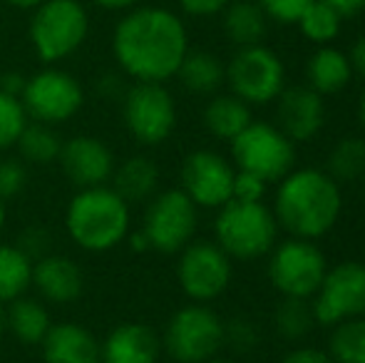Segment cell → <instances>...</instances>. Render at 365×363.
Returning <instances> with one entry per match:
<instances>
[{
  "mask_svg": "<svg viewBox=\"0 0 365 363\" xmlns=\"http://www.w3.org/2000/svg\"><path fill=\"white\" fill-rule=\"evenodd\" d=\"M279 363H333L331 356L318 349H293Z\"/></svg>",
  "mask_w": 365,
  "mask_h": 363,
  "instance_id": "obj_40",
  "label": "cell"
},
{
  "mask_svg": "<svg viewBox=\"0 0 365 363\" xmlns=\"http://www.w3.org/2000/svg\"><path fill=\"white\" fill-rule=\"evenodd\" d=\"M341 20L343 18L331 5H326L323 0H313L306 8V13L298 18V28H301V33L306 35L311 43L328 45L341 33Z\"/></svg>",
  "mask_w": 365,
  "mask_h": 363,
  "instance_id": "obj_32",
  "label": "cell"
},
{
  "mask_svg": "<svg viewBox=\"0 0 365 363\" xmlns=\"http://www.w3.org/2000/svg\"><path fill=\"white\" fill-rule=\"evenodd\" d=\"M122 120L140 145H162L177 127V102L164 83H135L122 95Z\"/></svg>",
  "mask_w": 365,
  "mask_h": 363,
  "instance_id": "obj_7",
  "label": "cell"
},
{
  "mask_svg": "<svg viewBox=\"0 0 365 363\" xmlns=\"http://www.w3.org/2000/svg\"><path fill=\"white\" fill-rule=\"evenodd\" d=\"M5 326L20 344L40 346L53 321H50L48 309L38 299H28L23 294L10 304H5Z\"/></svg>",
  "mask_w": 365,
  "mask_h": 363,
  "instance_id": "obj_23",
  "label": "cell"
},
{
  "mask_svg": "<svg viewBox=\"0 0 365 363\" xmlns=\"http://www.w3.org/2000/svg\"><path fill=\"white\" fill-rule=\"evenodd\" d=\"M326 5H331L341 18H353L361 10H365V0H323Z\"/></svg>",
  "mask_w": 365,
  "mask_h": 363,
  "instance_id": "obj_42",
  "label": "cell"
},
{
  "mask_svg": "<svg viewBox=\"0 0 365 363\" xmlns=\"http://www.w3.org/2000/svg\"><path fill=\"white\" fill-rule=\"evenodd\" d=\"M254 122L251 117L249 102H244L241 97L231 95H217L207 107H204V127L212 132L219 140H234L239 137L246 127Z\"/></svg>",
  "mask_w": 365,
  "mask_h": 363,
  "instance_id": "obj_24",
  "label": "cell"
},
{
  "mask_svg": "<svg viewBox=\"0 0 365 363\" xmlns=\"http://www.w3.org/2000/svg\"><path fill=\"white\" fill-rule=\"evenodd\" d=\"M33 259L15 244L0 242V304H10L30 289Z\"/></svg>",
  "mask_w": 365,
  "mask_h": 363,
  "instance_id": "obj_27",
  "label": "cell"
},
{
  "mask_svg": "<svg viewBox=\"0 0 365 363\" xmlns=\"http://www.w3.org/2000/svg\"><path fill=\"white\" fill-rule=\"evenodd\" d=\"M20 102L25 115L43 125H63L73 120L85 105V90L80 80L60 68H43L25 80Z\"/></svg>",
  "mask_w": 365,
  "mask_h": 363,
  "instance_id": "obj_8",
  "label": "cell"
},
{
  "mask_svg": "<svg viewBox=\"0 0 365 363\" xmlns=\"http://www.w3.org/2000/svg\"><path fill=\"white\" fill-rule=\"evenodd\" d=\"M217 244L234 259H259L271 252L276 239V217L264 202L229 199L219 207L214 222Z\"/></svg>",
  "mask_w": 365,
  "mask_h": 363,
  "instance_id": "obj_5",
  "label": "cell"
},
{
  "mask_svg": "<svg viewBox=\"0 0 365 363\" xmlns=\"http://www.w3.org/2000/svg\"><path fill=\"white\" fill-rule=\"evenodd\" d=\"M328 175L336 182H353L365 175V140L363 137H343L328 152Z\"/></svg>",
  "mask_w": 365,
  "mask_h": 363,
  "instance_id": "obj_30",
  "label": "cell"
},
{
  "mask_svg": "<svg viewBox=\"0 0 365 363\" xmlns=\"http://www.w3.org/2000/svg\"><path fill=\"white\" fill-rule=\"evenodd\" d=\"M226 83L231 92L249 105H266L284 90L286 70L281 58L264 45H246L226 65Z\"/></svg>",
  "mask_w": 365,
  "mask_h": 363,
  "instance_id": "obj_11",
  "label": "cell"
},
{
  "mask_svg": "<svg viewBox=\"0 0 365 363\" xmlns=\"http://www.w3.org/2000/svg\"><path fill=\"white\" fill-rule=\"evenodd\" d=\"M102 363H159L162 339L152 326L140 321L117 324L105 341H100Z\"/></svg>",
  "mask_w": 365,
  "mask_h": 363,
  "instance_id": "obj_19",
  "label": "cell"
},
{
  "mask_svg": "<svg viewBox=\"0 0 365 363\" xmlns=\"http://www.w3.org/2000/svg\"><path fill=\"white\" fill-rule=\"evenodd\" d=\"M189 53L182 18L159 5L127 10L112 33V55L135 83H167Z\"/></svg>",
  "mask_w": 365,
  "mask_h": 363,
  "instance_id": "obj_1",
  "label": "cell"
},
{
  "mask_svg": "<svg viewBox=\"0 0 365 363\" xmlns=\"http://www.w3.org/2000/svg\"><path fill=\"white\" fill-rule=\"evenodd\" d=\"M125 242L130 244L132 252H137V254H140V252H149V249H152V247H149V239L145 237V232H142V229H135V232L130 229V234H127Z\"/></svg>",
  "mask_w": 365,
  "mask_h": 363,
  "instance_id": "obj_44",
  "label": "cell"
},
{
  "mask_svg": "<svg viewBox=\"0 0 365 363\" xmlns=\"http://www.w3.org/2000/svg\"><path fill=\"white\" fill-rule=\"evenodd\" d=\"M25 75L18 73V70H8V73L0 75V92L5 95H13V97H20L23 95V88H25Z\"/></svg>",
  "mask_w": 365,
  "mask_h": 363,
  "instance_id": "obj_41",
  "label": "cell"
},
{
  "mask_svg": "<svg viewBox=\"0 0 365 363\" xmlns=\"http://www.w3.org/2000/svg\"><path fill=\"white\" fill-rule=\"evenodd\" d=\"M15 147H18L23 162H30V165H50V162H58L60 150H63V140L53 130V125L28 120V125L23 127Z\"/></svg>",
  "mask_w": 365,
  "mask_h": 363,
  "instance_id": "obj_28",
  "label": "cell"
},
{
  "mask_svg": "<svg viewBox=\"0 0 365 363\" xmlns=\"http://www.w3.org/2000/svg\"><path fill=\"white\" fill-rule=\"evenodd\" d=\"M45 363H102L100 339L75 321L53 324L40 341Z\"/></svg>",
  "mask_w": 365,
  "mask_h": 363,
  "instance_id": "obj_20",
  "label": "cell"
},
{
  "mask_svg": "<svg viewBox=\"0 0 365 363\" xmlns=\"http://www.w3.org/2000/svg\"><path fill=\"white\" fill-rule=\"evenodd\" d=\"M3 3H8L10 8H18V10H35L38 5H43L45 0H3Z\"/></svg>",
  "mask_w": 365,
  "mask_h": 363,
  "instance_id": "obj_47",
  "label": "cell"
},
{
  "mask_svg": "<svg viewBox=\"0 0 365 363\" xmlns=\"http://www.w3.org/2000/svg\"><path fill=\"white\" fill-rule=\"evenodd\" d=\"M328 356L333 363H365V319H348L333 326L328 339Z\"/></svg>",
  "mask_w": 365,
  "mask_h": 363,
  "instance_id": "obj_29",
  "label": "cell"
},
{
  "mask_svg": "<svg viewBox=\"0 0 365 363\" xmlns=\"http://www.w3.org/2000/svg\"><path fill=\"white\" fill-rule=\"evenodd\" d=\"M351 68L356 70L358 75H363L365 78V35H361V38L353 43V48H351Z\"/></svg>",
  "mask_w": 365,
  "mask_h": 363,
  "instance_id": "obj_43",
  "label": "cell"
},
{
  "mask_svg": "<svg viewBox=\"0 0 365 363\" xmlns=\"http://www.w3.org/2000/svg\"><path fill=\"white\" fill-rule=\"evenodd\" d=\"M58 162L63 167V175L77 189L107 184L117 165L110 145L102 142L100 137H90V135H77L65 140Z\"/></svg>",
  "mask_w": 365,
  "mask_h": 363,
  "instance_id": "obj_16",
  "label": "cell"
},
{
  "mask_svg": "<svg viewBox=\"0 0 365 363\" xmlns=\"http://www.w3.org/2000/svg\"><path fill=\"white\" fill-rule=\"evenodd\" d=\"M326 272V257L311 239H289L276 247L269 262V279L276 291L296 299H311Z\"/></svg>",
  "mask_w": 365,
  "mask_h": 363,
  "instance_id": "obj_13",
  "label": "cell"
},
{
  "mask_svg": "<svg viewBox=\"0 0 365 363\" xmlns=\"http://www.w3.org/2000/svg\"><path fill=\"white\" fill-rule=\"evenodd\" d=\"M266 184H269V182H264L261 177L251 175V172L236 170L234 194H231V199H239V202H264Z\"/></svg>",
  "mask_w": 365,
  "mask_h": 363,
  "instance_id": "obj_38",
  "label": "cell"
},
{
  "mask_svg": "<svg viewBox=\"0 0 365 363\" xmlns=\"http://www.w3.org/2000/svg\"><path fill=\"white\" fill-rule=\"evenodd\" d=\"M182 192L192 199L197 207L219 209L234 194L236 170L221 155L212 150H197L184 157L182 162Z\"/></svg>",
  "mask_w": 365,
  "mask_h": 363,
  "instance_id": "obj_15",
  "label": "cell"
},
{
  "mask_svg": "<svg viewBox=\"0 0 365 363\" xmlns=\"http://www.w3.org/2000/svg\"><path fill=\"white\" fill-rule=\"evenodd\" d=\"M311 3L313 0H259L266 18L276 20V23H284V25L298 23V18L306 13V8Z\"/></svg>",
  "mask_w": 365,
  "mask_h": 363,
  "instance_id": "obj_37",
  "label": "cell"
},
{
  "mask_svg": "<svg viewBox=\"0 0 365 363\" xmlns=\"http://www.w3.org/2000/svg\"><path fill=\"white\" fill-rule=\"evenodd\" d=\"M25 184H28L25 162L18 157H0V199L8 202V199L18 197Z\"/></svg>",
  "mask_w": 365,
  "mask_h": 363,
  "instance_id": "obj_34",
  "label": "cell"
},
{
  "mask_svg": "<svg viewBox=\"0 0 365 363\" xmlns=\"http://www.w3.org/2000/svg\"><path fill=\"white\" fill-rule=\"evenodd\" d=\"M207 363H236V361H231V359H217V356H214V359H209Z\"/></svg>",
  "mask_w": 365,
  "mask_h": 363,
  "instance_id": "obj_51",
  "label": "cell"
},
{
  "mask_svg": "<svg viewBox=\"0 0 365 363\" xmlns=\"http://www.w3.org/2000/svg\"><path fill=\"white\" fill-rule=\"evenodd\" d=\"M224 33L239 48L259 45L266 35V13L259 3L236 0L224 8Z\"/></svg>",
  "mask_w": 365,
  "mask_h": 363,
  "instance_id": "obj_26",
  "label": "cell"
},
{
  "mask_svg": "<svg viewBox=\"0 0 365 363\" xmlns=\"http://www.w3.org/2000/svg\"><path fill=\"white\" fill-rule=\"evenodd\" d=\"M169 363H174V361H169Z\"/></svg>",
  "mask_w": 365,
  "mask_h": 363,
  "instance_id": "obj_52",
  "label": "cell"
},
{
  "mask_svg": "<svg viewBox=\"0 0 365 363\" xmlns=\"http://www.w3.org/2000/svg\"><path fill=\"white\" fill-rule=\"evenodd\" d=\"M224 344H231L236 351H254L259 346V329L249 319H234L224 324Z\"/></svg>",
  "mask_w": 365,
  "mask_h": 363,
  "instance_id": "obj_35",
  "label": "cell"
},
{
  "mask_svg": "<svg viewBox=\"0 0 365 363\" xmlns=\"http://www.w3.org/2000/svg\"><path fill=\"white\" fill-rule=\"evenodd\" d=\"M28 35L40 63H63L85 45L90 15L80 0H45L30 15Z\"/></svg>",
  "mask_w": 365,
  "mask_h": 363,
  "instance_id": "obj_4",
  "label": "cell"
},
{
  "mask_svg": "<svg viewBox=\"0 0 365 363\" xmlns=\"http://www.w3.org/2000/svg\"><path fill=\"white\" fill-rule=\"evenodd\" d=\"M224 346V321L204 304L174 311L164 326L162 349L174 363H207Z\"/></svg>",
  "mask_w": 365,
  "mask_h": 363,
  "instance_id": "obj_6",
  "label": "cell"
},
{
  "mask_svg": "<svg viewBox=\"0 0 365 363\" xmlns=\"http://www.w3.org/2000/svg\"><path fill=\"white\" fill-rule=\"evenodd\" d=\"M65 227L70 239L85 252H112L132 229L130 204L107 184L77 189L65 212Z\"/></svg>",
  "mask_w": 365,
  "mask_h": 363,
  "instance_id": "obj_3",
  "label": "cell"
},
{
  "mask_svg": "<svg viewBox=\"0 0 365 363\" xmlns=\"http://www.w3.org/2000/svg\"><path fill=\"white\" fill-rule=\"evenodd\" d=\"M5 331H8V326H5V306L0 304V339H3Z\"/></svg>",
  "mask_w": 365,
  "mask_h": 363,
  "instance_id": "obj_49",
  "label": "cell"
},
{
  "mask_svg": "<svg viewBox=\"0 0 365 363\" xmlns=\"http://www.w3.org/2000/svg\"><path fill=\"white\" fill-rule=\"evenodd\" d=\"M231 257L217 242H189L179 252L177 281L194 304L214 301L231 284Z\"/></svg>",
  "mask_w": 365,
  "mask_h": 363,
  "instance_id": "obj_12",
  "label": "cell"
},
{
  "mask_svg": "<svg viewBox=\"0 0 365 363\" xmlns=\"http://www.w3.org/2000/svg\"><path fill=\"white\" fill-rule=\"evenodd\" d=\"M15 247H18L23 254H28V257L35 262V259L50 254L53 237H50L48 229L40 227V224H30L28 229H23V232L18 234V242H15Z\"/></svg>",
  "mask_w": 365,
  "mask_h": 363,
  "instance_id": "obj_36",
  "label": "cell"
},
{
  "mask_svg": "<svg viewBox=\"0 0 365 363\" xmlns=\"http://www.w3.org/2000/svg\"><path fill=\"white\" fill-rule=\"evenodd\" d=\"M306 75L308 88L316 90L318 95H336L351 83L353 68L346 53L331 48V45H323L311 55L306 65Z\"/></svg>",
  "mask_w": 365,
  "mask_h": 363,
  "instance_id": "obj_22",
  "label": "cell"
},
{
  "mask_svg": "<svg viewBox=\"0 0 365 363\" xmlns=\"http://www.w3.org/2000/svg\"><path fill=\"white\" fill-rule=\"evenodd\" d=\"M100 92L107 97H122L125 95V88H122L120 80H117L115 75H107L105 80H100Z\"/></svg>",
  "mask_w": 365,
  "mask_h": 363,
  "instance_id": "obj_45",
  "label": "cell"
},
{
  "mask_svg": "<svg viewBox=\"0 0 365 363\" xmlns=\"http://www.w3.org/2000/svg\"><path fill=\"white\" fill-rule=\"evenodd\" d=\"M92 3L105 10H132V8H137L140 0H92Z\"/></svg>",
  "mask_w": 365,
  "mask_h": 363,
  "instance_id": "obj_46",
  "label": "cell"
},
{
  "mask_svg": "<svg viewBox=\"0 0 365 363\" xmlns=\"http://www.w3.org/2000/svg\"><path fill=\"white\" fill-rule=\"evenodd\" d=\"M174 78H179L182 88L194 92V95H212L226 80V68L214 53L189 50Z\"/></svg>",
  "mask_w": 365,
  "mask_h": 363,
  "instance_id": "obj_25",
  "label": "cell"
},
{
  "mask_svg": "<svg viewBox=\"0 0 365 363\" xmlns=\"http://www.w3.org/2000/svg\"><path fill=\"white\" fill-rule=\"evenodd\" d=\"M358 115H361V125H363V130H365V92H363V97H361V107H358Z\"/></svg>",
  "mask_w": 365,
  "mask_h": 363,
  "instance_id": "obj_50",
  "label": "cell"
},
{
  "mask_svg": "<svg viewBox=\"0 0 365 363\" xmlns=\"http://www.w3.org/2000/svg\"><path fill=\"white\" fill-rule=\"evenodd\" d=\"M197 204L182 189H164L147 202L142 232L159 254H179L197 232Z\"/></svg>",
  "mask_w": 365,
  "mask_h": 363,
  "instance_id": "obj_9",
  "label": "cell"
},
{
  "mask_svg": "<svg viewBox=\"0 0 365 363\" xmlns=\"http://www.w3.org/2000/svg\"><path fill=\"white\" fill-rule=\"evenodd\" d=\"M5 219H8V212H5V202L0 199V234H3V229H5Z\"/></svg>",
  "mask_w": 365,
  "mask_h": 363,
  "instance_id": "obj_48",
  "label": "cell"
},
{
  "mask_svg": "<svg viewBox=\"0 0 365 363\" xmlns=\"http://www.w3.org/2000/svg\"><path fill=\"white\" fill-rule=\"evenodd\" d=\"M30 286L50 304H70L85 291V276L75 259L50 252L33 262Z\"/></svg>",
  "mask_w": 365,
  "mask_h": 363,
  "instance_id": "obj_18",
  "label": "cell"
},
{
  "mask_svg": "<svg viewBox=\"0 0 365 363\" xmlns=\"http://www.w3.org/2000/svg\"><path fill=\"white\" fill-rule=\"evenodd\" d=\"M182 5V10L187 15H194V18H207V15H217L231 0H177Z\"/></svg>",
  "mask_w": 365,
  "mask_h": 363,
  "instance_id": "obj_39",
  "label": "cell"
},
{
  "mask_svg": "<svg viewBox=\"0 0 365 363\" xmlns=\"http://www.w3.org/2000/svg\"><path fill=\"white\" fill-rule=\"evenodd\" d=\"M231 155L236 170L251 172L264 182L284 180L296 162L293 142L269 122H251L239 137L231 140Z\"/></svg>",
  "mask_w": 365,
  "mask_h": 363,
  "instance_id": "obj_10",
  "label": "cell"
},
{
  "mask_svg": "<svg viewBox=\"0 0 365 363\" xmlns=\"http://www.w3.org/2000/svg\"><path fill=\"white\" fill-rule=\"evenodd\" d=\"M313 301L316 324L336 326L341 321L365 316V264L341 262L328 269Z\"/></svg>",
  "mask_w": 365,
  "mask_h": 363,
  "instance_id": "obj_14",
  "label": "cell"
},
{
  "mask_svg": "<svg viewBox=\"0 0 365 363\" xmlns=\"http://www.w3.org/2000/svg\"><path fill=\"white\" fill-rule=\"evenodd\" d=\"M326 122L323 95L306 85L284 88L279 95V130L291 142H306L321 132Z\"/></svg>",
  "mask_w": 365,
  "mask_h": 363,
  "instance_id": "obj_17",
  "label": "cell"
},
{
  "mask_svg": "<svg viewBox=\"0 0 365 363\" xmlns=\"http://www.w3.org/2000/svg\"><path fill=\"white\" fill-rule=\"evenodd\" d=\"M112 189L125 199L127 204L149 202L159 189V167L145 155L127 157L125 162L115 165L110 177Z\"/></svg>",
  "mask_w": 365,
  "mask_h": 363,
  "instance_id": "obj_21",
  "label": "cell"
},
{
  "mask_svg": "<svg viewBox=\"0 0 365 363\" xmlns=\"http://www.w3.org/2000/svg\"><path fill=\"white\" fill-rule=\"evenodd\" d=\"M343 209L341 187L328 172L296 170L281 180L276 192V224L298 239H318L336 227Z\"/></svg>",
  "mask_w": 365,
  "mask_h": 363,
  "instance_id": "obj_2",
  "label": "cell"
},
{
  "mask_svg": "<svg viewBox=\"0 0 365 363\" xmlns=\"http://www.w3.org/2000/svg\"><path fill=\"white\" fill-rule=\"evenodd\" d=\"M25 125H28V115L20 97L0 92V155L15 147Z\"/></svg>",
  "mask_w": 365,
  "mask_h": 363,
  "instance_id": "obj_33",
  "label": "cell"
},
{
  "mask_svg": "<svg viewBox=\"0 0 365 363\" xmlns=\"http://www.w3.org/2000/svg\"><path fill=\"white\" fill-rule=\"evenodd\" d=\"M276 331L286 341H301L311 334L316 316H313V304L308 299H296V296H284V301L276 309Z\"/></svg>",
  "mask_w": 365,
  "mask_h": 363,
  "instance_id": "obj_31",
  "label": "cell"
}]
</instances>
